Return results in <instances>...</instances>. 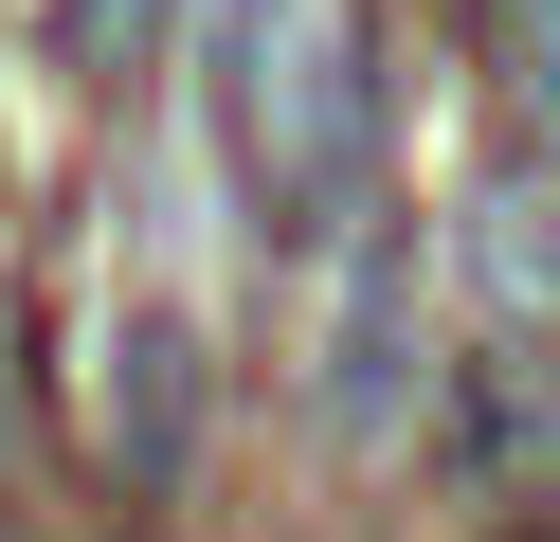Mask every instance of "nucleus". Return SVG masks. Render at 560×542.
<instances>
[{"label": "nucleus", "instance_id": "1", "mask_svg": "<svg viewBox=\"0 0 560 542\" xmlns=\"http://www.w3.org/2000/svg\"><path fill=\"white\" fill-rule=\"evenodd\" d=\"M524 19H542V91H560V0H524Z\"/></svg>", "mask_w": 560, "mask_h": 542}]
</instances>
